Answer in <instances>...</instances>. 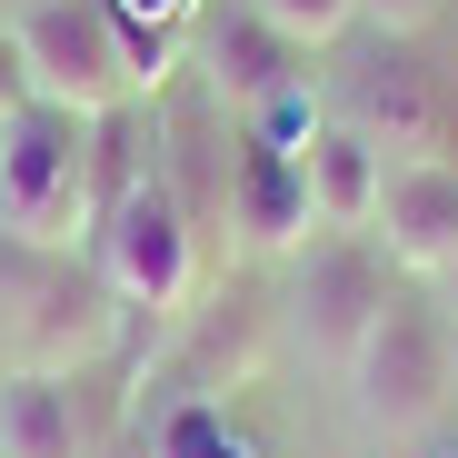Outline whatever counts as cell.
<instances>
[{
	"instance_id": "obj_2",
	"label": "cell",
	"mask_w": 458,
	"mask_h": 458,
	"mask_svg": "<svg viewBox=\"0 0 458 458\" xmlns=\"http://www.w3.org/2000/svg\"><path fill=\"white\" fill-rule=\"evenodd\" d=\"M81 259L100 269V289L120 299V310H149V319L190 310L199 259H209V229L190 219V199H180V180H170L160 149H149V160L130 170V190L100 209V229H90Z\"/></svg>"
},
{
	"instance_id": "obj_4",
	"label": "cell",
	"mask_w": 458,
	"mask_h": 458,
	"mask_svg": "<svg viewBox=\"0 0 458 458\" xmlns=\"http://www.w3.org/2000/svg\"><path fill=\"white\" fill-rule=\"evenodd\" d=\"M11 50L30 70V100L81 110V120L130 110L149 90V70H140V50H130V30H120L110 0H21V11H11Z\"/></svg>"
},
{
	"instance_id": "obj_15",
	"label": "cell",
	"mask_w": 458,
	"mask_h": 458,
	"mask_svg": "<svg viewBox=\"0 0 458 458\" xmlns=\"http://www.w3.org/2000/svg\"><path fill=\"white\" fill-rule=\"evenodd\" d=\"M438 310H448V319H458V269H448V279H438Z\"/></svg>"
},
{
	"instance_id": "obj_14",
	"label": "cell",
	"mask_w": 458,
	"mask_h": 458,
	"mask_svg": "<svg viewBox=\"0 0 458 458\" xmlns=\"http://www.w3.org/2000/svg\"><path fill=\"white\" fill-rule=\"evenodd\" d=\"M130 11H149V21H180V11H190V0H130Z\"/></svg>"
},
{
	"instance_id": "obj_3",
	"label": "cell",
	"mask_w": 458,
	"mask_h": 458,
	"mask_svg": "<svg viewBox=\"0 0 458 458\" xmlns=\"http://www.w3.org/2000/svg\"><path fill=\"white\" fill-rule=\"evenodd\" d=\"M90 160H100V149H90V120L30 100L11 130H0V240H21V250H40V259L90 250V219H100Z\"/></svg>"
},
{
	"instance_id": "obj_13",
	"label": "cell",
	"mask_w": 458,
	"mask_h": 458,
	"mask_svg": "<svg viewBox=\"0 0 458 458\" xmlns=\"http://www.w3.org/2000/svg\"><path fill=\"white\" fill-rule=\"evenodd\" d=\"M30 110V70H21V50H11V30H0V130H11Z\"/></svg>"
},
{
	"instance_id": "obj_6",
	"label": "cell",
	"mask_w": 458,
	"mask_h": 458,
	"mask_svg": "<svg viewBox=\"0 0 458 458\" xmlns=\"http://www.w3.org/2000/svg\"><path fill=\"white\" fill-rule=\"evenodd\" d=\"M329 120L359 130L389 170H399V160H438V140H448V100H438V81H428V70H419L399 40H378V60L339 81Z\"/></svg>"
},
{
	"instance_id": "obj_9",
	"label": "cell",
	"mask_w": 458,
	"mask_h": 458,
	"mask_svg": "<svg viewBox=\"0 0 458 458\" xmlns=\"http://www.w3.org/2000/svg\"><path fill=\"white\" fill-rule=\"evenodd\" d=\"M0 458H90L70 369H0Z\"/></svg>"
},
{
	"instance_id": "obj_8",
	"label": "cell",
	"mask_w": 458,
	"mask_h": 458,
	"mask_svg": "<svg viewBox=\"0 0 458 458\" xmlns=\"http://www.w3.org/2000/svg\"><path fill=\"white\" fill-rule=\"evenodd\" d=\"M378 250H389L399 279L438 289L458 269V160H399L389 190H378Z\"/></svg>"
},
{
	"instance_id": "obj_10",
	"label": "cell",
	"mask_w": 458,
	"mask_h": 458,
	"mask_svg": "<svg viewBox=\"0 0 458 458\" xmlns=\"http://www.w3.org/2000/svg\"><path fill=\"white\" fill-rule=\"evenodd\" d=\"M299 160H310V209H319V229L369 240V229H378V190H389V160H378L359 130H339V120H319Z\"/></svg>"
},
{
	"instance_id": "obj_11",
	"label": "cell",
	"mask_w": 458,
	"mask_h": 458,
	"mask_svg": "<svg viewBox=\"0 0 458 458\" xmlns=\"http://www.w3.org/2000/svg\"><path fill=\"white\" fill-rule=\"evenodd\" d=\"M250 11H259L289 50H310V60H319V50H339V40L359 30V0H250Z\"/></svg>"
},
{
	"instance_id": "obj_7",
	"label": "cell",
	"mask_w": 458,
	"mask_h": 458,
	"mask_svg": "<svg viewBox=\"0 0 458 458\" xmlns=\"http://www.w3.org/2000/svg\"><path fill=\"white\" fill-rule=\"evenodd\" d=\"M199 81L229 120H269L279 100H310V50H289L250 0H229L199 21Z\"/></svg>"
},
{
	"instance_id": "obj_16",
	"label": "cell",
	"mask_w": 458,
	"mask_h": 458,
	"mask_svg": "<svg viewBox=\"0 0 458 458\" xmlns=\"http://www.w3.org/2000/svg\"><path fill=\"white\" fill-rule=\"evenodd\" d=\"M448 399H458V319H448Z\"/></svg>"
},
{
	"instance_id": "obj_12",
	"label": "cell",
	"mask_w": 458,
	"mask_h": 458,
	"mask_svg": "<svg viewBox=\"0 0 458 458\" xmlns=\"http://www.w3.org/2000/svg\"><path fill=\"white\" fill-rule=\"evenodd\" d=\"M438 11H448V0H359V21H369L378 40H419Z\"/></svg>"
},
{
	"instance_id": "obj_1",
	"label": "cell",
	"mask_w": 458,
	"mask_h": 458,
	"mask_svg": "<svg viewBox=\"0 0 458 458\" xmlns=\"http://www.w3.org/2000/svg\"><path fill=\"white\" fill-rule=\"evenodd\" d=\"M339 389H349V419L378 448H419L458 409L448 399V310H438V289H419V279L389 289V310H378V329L359 339Z\"/></svg>"
},
{
	"instance_id": "obj_5",
	"label": "cell",
	"mask_w": 458,
	"mask_h": 458,
	"mask_svg": "<svg viewBox=\"0 0 458 458\" xmlns=\"http://www.w3.org/2000/svg\"><path fill=\"white\" fill-rule=\"evenodd\" d=\"M389 289H399V269H389L378 240H339V229H319V240L299 250V269H289V299H279V329H289L299 369L349 378L359 339L378 329V310H389Z\"/></svg>"
}]
</instances>
